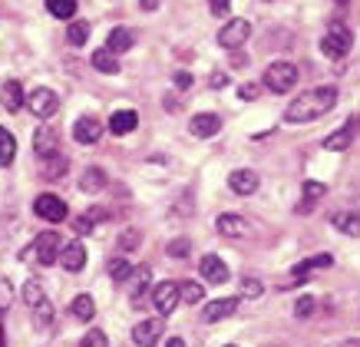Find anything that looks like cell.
Returning <instances> with one entry per match:
<instances>
[{"label":"cell","instance_id":"1","mask_svg":"<svg viewBox=\"0 0 360 347\" xmlns=\"http://www.w3.org/2000/svg\"><path fill=\"white\" fill-rule=\"evenodd\" d=\"M334 106H338V89L334 87L304 89V93H297V99L288 103V109H284V122H311V120H317V116L330 113Z\"/></svg>","mask_w":360,"mask_h":347},{"label":"cell","instance_id":"2","mask_svg":"<svg viewBox=\"0 0 360 347\" xmlns=\"http://www.w3.org/2000/svg\"><path fill=\"white\" fill-rule=\"evenodd\" d=\"M350 44H354V37H350V30L344 27L340 20H334L328 27V33L321 37V53L330 56V60H340V56L350 53Z\"/></svg>","mask_w":360,"mask_h":347},{"label":"cell","instance_id":"3","mask_svg":"<svg viewBox=\"0 0 360 347\" xmlns=\"http://www.w3.org/2000/svg\"><path fill=\"white\" fill-rule=\"evenodd\" d=\"M23 301L30 304L33 317H37L44 327L53 321V304H50V298H46V291H44V284H40V282H27V284H23Z\"/></svg>","mask_w":360,"mask_h":347},{"label":"cell","instance_id":"4","mask_svg":"<svg viewBox=\"0 0 360 347\" xmlns=\"http://www.w3.org/2000/svg\"><path fill=\"white\" fill-rule=\"evenodd\" d=\"M297 83V66L288 63V60H278L264 70V87L271 93H288V89Z\"/></svg>","mask_w":360,"mask_h":347},{"label":"cell","instance_id":"5","mask_svg":"<svg viewBox=\"0 0 360 347\" xmlns=\"http://www.w3.org/2000/svg\"><path fill=\"white\" fill-rule=\"evenodd\" d=\"M23 106L30 109L33 116H40V120H50L56 109H60V96H56L50 87H33L23 99Z\"/></svg>","mask_w":360,"mask_h":347},{"label":"cell","instance_id":"6","mask_svg":"<svg viewBox=\"0 0 360 347\" xmlns=\"http://www.w3.org/2000/svg\"><path fill=\"white\" fill-rule=\"evenodd\" d=\"M251 37V23L245 20V17H235V20H229L225 27L219 30V46H225V50H238V46H245V40Z\"/></svg>","mask_w":360,"mask_h":347},{"label":"cell","instance_id":"7","mask_svg":"<svg viewBox=\"0 0 360 347\" xmlns=\"http://www.w3.org/2000/svg\"><path fill=\"white\" fill-rule=\"evenodd\" d=\"M60 251H63V241H60L56 232H40V235L33 239V255H37L40 265H53V261H60Z\"/></svg>","mask_w":360,"mask_h":347},{"label":"cell","instance_id":"8","mask_svg":"<svg viewBox=\"0 0 360 347\" xmlns=\"http://www.w3.org/2000/svg\"><path fill=\"white\" fill-rule=\"evenodd\" d=\"M33 212H37V218H44V222H63V218L70 215V208H66L63 198H60V196H50V192L37 196V202H33Z\"/></svg>","mask_w":360,"mask_h":347},{"label":"cell","instance_id":"9","mask_svg":"<svg viewBox=\"0 0 360 347\" xmlns=\"http://www.w3.org/2000/svg\"><path fill=\"white\" fill-rule=\"evenodd\" d=\"M179 301H182V298H179V284L175 282H162L153 288V304L159 315H172L175 308H179Z\"/></svg>","mask_w":360,"mask_h":347},{"label":"cell","instance_id":"10","mask_svg":"<svg viewBox=\"0 0 360 347\" xmlns=\"http://www.w3.org/2000/svg\"><path fill=\"white\" fill-rule=\"evenodd\" d=\"M162 331H165V324L159 317H146V321H139V324L132 327V341L139 347H155L159 337H162Z\"/></svg>","mask_w":360,"mask_h":347},{"label":"cell","instance_id":"11","mask_svg":"<svg viewBox=\"0 0 360 347\" xmlns=\"http://www.w3.org/2000/svg\"><path fill=\"white\" fill-rule=\"evenodd\" d=\"M221 130V116L219 113H195L192 122H188V132L195 136V139H208V136H215Z\"/></svg>","mask_w":360,"mask_h":347},{"label":"cell","instance_id":"12","mask_svg":"<svg viewBox=\"0 0 360 347\" xmlns=\"http://www.w3.org/2000/svg\"><path fill=\"white\" fill-rule=\"evenodd\" d=\"M33 152H37L40 159L60 156V139H56V132L50 130V126H40V130L33 132Z\"/></svg>","mask_w":360,"mask_h":347},{"label":"cell","instance_id":"13","mask_svg":"<svg viewBox=\"0 0 360 347\" xmlns=\"http://www.w3.org/2000/svg\"><path fill=\"white\" fill-rule=\"evenodd\" d=\"M198 272L205 278L208 284H225L229 282V265L219 258V255H205V258L198 261Z\"/></svg>","mask_w":360,"mask_h":347},{"label":"cell","instance_id":"14","mask_svg":"<svg viewBox=\"0 0 360 347\" xmlns=\"http://www.w3.org/2000/svg\"><path fill=\"white\" fill-rule=\"evenodd\" d=\"M99 136H103V122L96 116H83V120L73 122V139L83 142V146H96Z\"/></svg>","mask_w":360,"mask_h":347},{"label":"cell","instance_id":"15","mask_svg":"<svg viewBox=\"0 0 360 347\" xmlns=\"http://www.w3.org/2000/svg\"><path fill=\"white\" fill-rule=\"evenodd\" d=\"M258 185H262V179H258V172H251V169H238V172L229 175V189L235 196H255Z\"/></svg>","mask_w":360,"mask_h":347},{"label":"cell","instance_id":"16","mask_svg":"<svg viewBox=\"0 0 360 347\" xmlns=\"http://www.w3.org/2000/svg\"><path fill=\"white\" fill-rule=\"evenodd\" d=\"M330 265H334V258H330L328 251H324V255H311V258H304L301 265L291 268V278H295V282H304V278H311V275L321 272V268H330Z\"/></svg>","mask_w":360,"mask_h":347},{"label":"cell","instance_id":"17","mask_svg":"<svg viewBox=\"0 0 360 347\" xmlns=\"http://www.w3.org/2000/svg\"><path fill=\"white\" fill-rule=\"evenodd\" d=\"M60 265H63L66 272H83V265H86V245H83V241H70V245H63V251H60Z\"/></svg>","mask_w":360,"mask_h":347},{"label":"cell","instance_id":"18","mask_svg":"<svg viewBox=\"0 0 360 347\" xmlns=\"http://www.w3.org/2000/svg\"><path fill=\"white\" fill-rule=\"evenodd\" d=\"M139 126V113L136 109H116L110 116V132L112 136H129Z\"/></svg>","mask_w":360,"mask_h":347},{"label":"cell","instance_id":"19","mask_svg":"<svg viewBox=\"0 0 360 347\" xmlns=\"http://www.w3.org/2000/svg\"><path fill=\"white\" fill-rule=\"evenodd\" d=\"M238 311V298H219V301H212V304H205V321L208 324H215V321H225V317H231Z\"/></svg>","mask_w":360,"mask_h":347},{"label":"cell","instance_id":"20","mask_svg":"<svg viewBox=\"0 0 360 347\" xmlns=\"http://www.w3.org/2000/svg\"><path fill=\"white\" fill-rule=\"evenodd\" d=\"M357 126L360 122H347V126H340V130H334L324 139V149H330V152H344V149H350V142H354V136H357Z\"/></svg>","mask_w":360,"mask_h":347},{"label":"cell","instance_id":"21","mask_svg":"<svg viewBox=\"0 0 360 347\" xmlns=\"http://www.w3.org/2000/svg\"><path fill=\"white\" fill-rule=\"evenodd\" d=\"M132 44H136V33H132L129 27H116V30H110V37H106V50H110L112 56L132 50Z\"/></svg>","mask_w":360,"mask_h":347},{"label":"cell","instance_id":"22","mask_svg":"<svg viewBox=\"0 0 360 347\" xmlns=\"http://www.w3.org/2000/svg\"><path fill=\"white\" fill-rule=\"evenodd\" d=\"M23 87L20 83H17V80H7V83H4V89H0V103H4V109H7V113H20L23 109Z\"/></svg>","mask_w":360,"mask_h":347},{"label":"cell","instance_id":"23","mask_svg":"<svg viewBox=\"0 0 360 347\" xmlns=\"http://www.w3.org/2000/svg\"><path fill=\"white\" fill-rule=\"evenodd\" d=\"M219 235H225V239H241L245 232H248V225H245V218L235 215V212H225V215H219Z\"/></svg>","mask_w":360,"mask_h":347},{"label":"cell","instance_id":"24","mask_svg":"<svg viewBox=\"0 0 360 347\" xmlns=\"http://www.w3.org/2000/svg\"><path fill=\"white\" fill-rule=\"evenodd\" d=\"M106 182H110V179H106V172H103L99 165H89L86 172H83V179H79V189H83V192H103V189H106Z\"/></svg>","mask_w":360,"mask_h":347},{"label":"cell","instance_id":"25","mask_svg":"<svg viewBox=\"0 0 360 347\" xmlns=\"http://www.w3.org/2000/svg\"><path fill=\"white\" fill-rule=\"evenodd\" d=\"M330 225L338 228L340 235H360V215L357 212H338L330 218Z\"/></svg>","mask_w":360,"mask_h":347},{"label":"cell","instance_id":"26","mask_svg":"<svg viewBox=\"0 0 360 347\" xmlns=\"http://www.w3.org/2000/svg\"><path fill=\"white\" fill-rule=\"evenodd\" d=\"M70 311H73V317H79V321H93V317H96V301H93L89 294H77L73 304H70Z\"/></svg>","mask_w":360,"mask_h":347},{"label":"cell","instance_id":"27","mask_svg":"<svg viewBox=\"0 0 360 347\" xmlns=\"http://www.w3.org/2000/svg\"><path fill=\"white\" fill-rule=\"evenodd\" d=\"M13 159H17V139H13V132L0 126V169H7Z\"/></svg>","mask_w":360,"mask_h":347},{"label":"cell","instance_id":"28","mask_svg":"<svg viewBox=\"0 0 360 347\" xmlns=\"http://www.w3.org/2000/svg\"><path fill=\"white\" fill-rule=\"evenodd\" d=\"M46 11L56 20H70V17H77V0H46Z\"/></svg>","mask_w":360,"mask_h":347},{"label":"cell","instance_id":"29","mask_svg":"<svg viewBox=\"0 0 360 347\" xmlns=\"http://www.w3.org/2000/svg\"><path fill=\"white\" fill-rule=\"evenodd\" d=\"M93 66H96L99 73H120V60H116V56H112L106 46L93 53Z\"/></svg>","mask_w":360,"mask_h":347},{"label":"cell","instance_id":"30","mask_svg":"<svg viewBox=\"0 0 360 347\" xmlns=\"http://www.w3.org/2000/svg\"><path fill=\"white\" fill-rule=\"evenodd\" d=\"M179 298L186 304H198L205 298V288H202V282H182L179 284Z\"/></svg>","mask_w":360,"mask_h":347},{"label":"cell","instance_id":"31","mask_svg":"<svg viewBox=\"0 0 360 347\" xmlns=\"http://www.w3.org/2000/svg\"><path fill=\"white\" fill-rule=\"evenodd\" d=\"M66 40L73 46H83L89 40V23L86 20H73L70 23V30H66Z\"/></svg>","mask_w":360,"mask_h":347},{"label":"cell","instance_id":"32","mask_svg":"<svg viewBox=\"0 0 360 347\" xmlns=\"http://www.w3.org/2000/svg\"><path fill=\"white\" fill-rule=\"evenodd\" d=\"M44 169H40V175L44 179H63L66 175V159L63 156H53V159H44Z\"/></svg>","mask_w":360,"mask_h":347},{"label":"cell","instance_id":"33","mask_svg":"<svg viewBox=\"0 0 360 347\" xmlns=\"http://www.w3.org/2000/svg\"><path fill=\"white\" fill-rule=\"evenodd\" d=\"M106 272H110L112 282H126V278H129V275L136 272V268H132V265H129L126 258H112L110 265H106Z\"/></svg>","mask_w":360,"mask_h":347},{"label":"cell","instance_id":"34","mask_svg":"<svg viewBox=\"0 0 360 347\" xmlns=\"http://www.w3.org/2000/svg\"><path fill=\"white\" fill-rule=\"evenodd\" d=\"M301 202H307V206H314V202H321V198L328 196V185L324 182H314V179H311V182H304V192H301Z\"/></svg>","mask_w":360,"mask_h":347},{"label":"cell","instance_id":"35","mask_svg":"<svg viewBox=\"0 0 360 347\" xmlns=\"http://www.w3.org/2000/svg\"><path fill=\"white\" fill-rule=\"evenodd\" d=\"M146 288H149V268H136V278H132V301L136 304L146 298Z\"/></svg>","mask_w":360,"mask_h":347},{"label":"cell","instance_id":"36","mask_svg":"<svg viewBox=\"0 0 360 347\" xmlns=\"http://www.w3.org/2000/svg\"><path fill=\"white\" fill-rule=\"evenodd\" d=\"M79 347H110V341H106V334H103L99 327H93V331H86V334H83Z\"/></svg>","mask_w":360,"mask_h":347},{"label":"cell","instance_id":"37","mask_svg":"<svg viewBox=\"0 0 360 347\" xmlns=\"http://www.w3.org/2000/svg\"><path fill=\"white\" fill-rule=\"evenodd\" d=\"M169 255H172V258H186L188 251H192V241L188 239H175V241H169Z\"/></svg>","mask_w":360,"mask_h":347},{"label":"cell","instance_id":"38","mask_svg":"<svg viewBox=\"0 0 360 347\" xmlns=\"http://www.w3.org/2000/svg\"><path fill=\"white\" fill-rule=\"evenodd\" d=\"M120 248H122V251L139 248V232H136V228H126V232L120 235Z\"/></svg>","mask_w":360,"mask_h":347},{"label":"cell","instance_id":"39","mask_svg":"<svg viewBox=\"0 0 360 347\" xmlns=\"http://www.w3.org/2000/svg\"><path fill=\"white\" fill-rule=\"evenodd\" d=\"M314 308H317V301H314V298H297V304H295V315H297V317H311V315H314Z\"/></svg>","mask_w":360,"mask_h":347},{"label":"cell","instance_id":"40","mask_svg":"<svg viewBox=\"0 0 360 347\" xmlns=\"http://www.w3.org/2000/svg\"><path fill=\"white\" fill-rule=\"evenodd\" d=\"M208 11L215 13V17H229L231 0H208Z\"/></svg>","mask_w":360,"mask_h":347},{"label":"cell","instance_id":"41","mask_svg":"<svg viewBox=\"0 0 360 347\" xmlns=\"http://www.w3.org/2000/svg\"><path fill=\"white\" fill-rule=\"evenodd\" d=\"M241 294H245V298H258V294H262V282H255V278L241 282Z\"/></svg>","mask_w":360,"mask_h":347},{"label":"cell","instance_id":"42","mask_svg":"<svg viewBox=\"0 0 360 347\" xmlns=\"http://www.w3.org/2000/svg\"><path fill=\"white\" fill-rule=\"evenodd\" d=\"M238 96L241 99H258V87H255V83H241V87H238Z\"/></svg>","mask_w":360,"mask_h":347},{"label":"cell","instance_id":"43","mask_svg":"<svg viewBox=\"0 0 360 347\" xmlns=\"http://www.w3.org/2000/svg\"><path fill=\"white\" fill-rule=\"evenodd\" d=\"M208 83H212V89H221V87H225V83H229V73H221V70H215Z\"/></svg>","mask_w":360,"mask_h":347},{"label":"cell","instance_id":"44","mask_svg":"<svg viewBox=\"0 0 360 347\" xmlns=\"http://www.w3.org/2000/svg\"><path fill=\"white\" fill-rule=\"evenodd\" d=\"M175 87L188 89V87H192V73H186V70H182V73H175Z\"/></svg>","mask_w":360,"mask_h":347},{"label":"cell","instance_id":"45","mask_svg":"<svg viewBox=\"0 0 360 347\" xmlns=\"http://www.w3.org/2000/svg\"><path fill=\"white\" fill-rule=\"evenodd\" d=\"M73 225H77V232H79V235H83V232H86V235H89V232H93V222H89L86 215H79L77 222H73Z\"/></svg>","mask_w":360,"mask_h":347},{"label":"cell","instance_id":"46","mask_svg":"<svg viewBox=\"0 0 360 347\" xmlns=\"http://www.w3.org/2000/svg\"><path fill=\"white\" fill-rule=\"evenodd\" d=\"M165 347H186V341H182V337H169V341H165Z\"/></svg>","mask_w":360,"mask_h":347},{"label":"cell","instance_id":"47","mask_svg":"<svg viewBox=\"0 0 360 347\" xmlns=\"http://www.w3.org/2000/svg\"><path fill=\"white\" fill-rule=\"evenodd\" d=\"M159 7V0H142V11H155Z\"/></svg>","mask_w":360,"mask_h":347},{"label":"cell","instance_id":"48","mask_svg":"<svg viewBox=\"0 0 360 347\" xmlns=\"http://www.w3.org/2000/svg\"><path fill=\"white\" fill-rule=\"evenodd\" d=\"M344 347H360V341H347V344H344Z\"/></svg>","mask_w":360,"mask_h":347},{"label":"cell","instance_id":"49","mask_svg":"<svg viewBox=\"0 0 360 347\" xmlns=\"http://www.w3.org/2000/svg\"><path fill=\"white\" fill-rule=\"evenodd\" d=\"M229 347H235V344H229Z\"/></svg>","mask_w":360,"mask_h":347}]
</instances>
